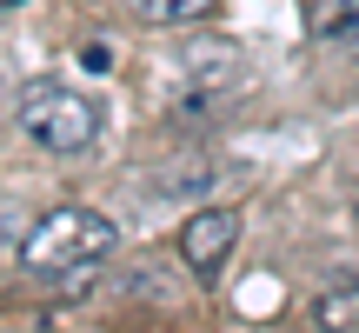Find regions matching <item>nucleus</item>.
I'll use <instances>...</instances> for the list:
<instances>
[{
	"label": "nucleus",
	"mask_w": 359,
	"mask_h": 333,
	"mask_svg": "<svg viewBox=\"0 0 359 333\" xmlns=\"http://www.w3.org/2000/svg\"><path fill=\"white\" fill-rule=\"evenodd\" d=\"M114 247H120V227L100 207H53V214H40L34 227H27L20 267L34 273V280H67V273L100 267Z\"/></svg>",
	"instance_id": "f257e3e1"
},
{
	"label": "nucleus",
	"mask_w": 359,
	"mask_h": 333,
	"mask_svg": "<svg viewBox=\"0 0 359 333\" xmlns=\"http://www.w3.org/2000/svg\"><path fill=\"white\" fill-rule=\"evenodd\" d=\"M107 127V107L93 93L67 87V80H34L20 87V133L40 141L47 154H87Z\"/></svg>",
	"instance_id": "f03ea898"
},
{
	"label": "nucleus",
	"mask_w": 359,
	"mask_h": 333,
	"mask_svg": "<svg viewBox=\"0 0 359 333\" xmlns=\"http://www.w3.org/2000/svg\"><path fill=\"white\" fill-rule=\"evenodd\" d=\"M80 67H93V74H107V67H114V47H107V40H93V47L80 53Z\"/></svg>",
	"instance_id": "0eeeda50"
},
{
	"label": "nucleus",
	"mask_w": 359,
	"mask_h": 333,
	"mask_svg": "<svg viewBox=\"0 0 359 333\" xmlns=\"http://www.w3.org/2000/svg\"><path fill=\"white\" fill-rule=\"evenodd\" d=\"M7 7H20V0H0V13H7Z\"/></svg>",
	"instance_id": "6e6552de"
},
{
	"label": "nucleus",
	"mask_w": 359,
	"mask_h": 333,
	"mask_svg": "<svg viewBox=\"0 0 359 333\" xmlns=\"http://www.w3.org/2000/svg\"><path fill=\"white\" fill-rule=\"evenodd\" d=\"M306 34L313 40H353L359 34V0H306Z\"/></svg>",
	"instance_id": "20e7f679"
},
{
	"label": "nucleus",
	"mask_w": 359,
	"mask_h": 333,
	"mask_svg": "<svg viewBox=\"0 0 359 333\" xmlns=\"http://www.w3.org/2000/svg\"><path fill=\"white\" fill-rule=\"evenodd\" d=\"M353 60H359V34H353Z\"/></svg>",
	"instance_id": "1a4fd4ad"
},
{
	"label": "nucleus",
	"mask_w": 359,
	"mask_h": 333,
	"mask_svg": "<svg viewBox=\"0 0 359 333\" xmlns=\"http://www.w3.org/2000/svg\"><path fill=\"white\" fill-rule=\"evenodd\" d=\"M313 320H320V327H359V287H333V294H320Z\"/></svg>",
	"instance_id": "423d86ee"
},
{
	"label": "nucleus",
	"mask_w": 359,
	"mask_h": 333,
	"mask_svg": "<svg viewBox=\"0 0 359 333\" xmlns=\"http://www.w3.org/2000/svg\"><path fill=\"white\" fill-rule=\"evenodd\" d=\"M213 13V0H133L140 27H200Z\"/></svg>",
	"instance_id": "39448f33"
},
{
	"label": "nucleus",
	"mask_w": 359,
	"mask_h": 333,
	"mask_svg": "<svg viewBox=\"0 0 359 333\" xmlns=\"http://www.w3.org/2000/svg\"><path fill=\"white\" fill-rule=\"evenodd\" d=\"M233 240H240V214H233V207H200V214L180 227V254H187V267H200V280L233 254Z\"/></svg>",
	"instance_id": "7ed1b4c3"
}]
</instances>
